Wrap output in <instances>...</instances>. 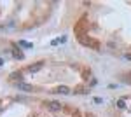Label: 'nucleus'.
I'll return each instance as SVG.
<instances>
[{
    "instance_id": "obj_1",
    "label": "nucleus",
    "mask_w": 131,
    "mask_h": 117,
    "mask_svg": "<svg viewBox=\"0 0 131 117\" xmlns=\"http://www.w3.org/2000/svg\"><path fill=\"white\" fill-rule=\"evenodd\" d=\"M79 40H81V44H84V46H91V47H94V49H100V42H98V40L88 39V37H84V35H79Z\"/></svg>"
},
{
    "instance_id": "obj_2",
    "label": "nucleus",
    "mask_w": 131,
    "mask_h": 117,
    "mask_svg": "<svg viewBox=\"0 0 131 117\" xmlns=\"http://www.w3.org/2000/svg\"><path fill=\"white\" fill-rule=\"evenodd\" d=\"M16 86H18V89H19V91H26V93H30V91H33V86H30V84H26V82H18Z\"/></svg>"
},
{
    "instance_id": "obj_3",
    "label": "nucleus",
    "mask_w": 131,
    "mask_h": 117,
    "mask_svg": "<svg viewBox=\"0 0 131 117\" xmlns=\"http://www.w3.org/2000/svg\"><path fill=\"white\" fill-rule=\"evenodd\" d=\"M46 105H47V108H49V110H52V112L61 110V103H58V101H47Z\"/></svg>"
},
{
    "instance_id": "obj_4",
    "label": "nucleus",
    "mask_w": 131,
    "mask_h": 117,
    "mask_svg": "<svg viewBox=\"0 0 131 117\" xmlns=\"http://www.w3.org/2000/svg\"><path fill=\"white\" fill-rule=\"evenodd\" d=\"M42 67H44V63H37V65H30V67H28V72H31V73H35V72H39V70H42Z\"/></svg>"
},
{
    "instance_id": "obj_5",
    "label": "nucleus",
    "mask_w": 131,
    "mask_h": 117,
    "mask_svg": "<svg viewBox=\"0 0 131 117\" xmlns=\"http://www.w3.org/2000/svg\"><path fill=\"white\" fill-rule=\"evenodd\" d=\"M10 79L12 80H18V82H23V73L21 72H12L10 73Z\"/></svg>"
},
{
    "instance_id": "obj_6",
    "label": "nucleus",
    "mask_w": 131,
    "mask_h": 117,
    "mask_svg": "<svg viewBox=\"0 0 131 117\" xmlns=\"http://www.w3.org/2000/svg\"><path fill=\"white\" fill-rule=\"evenodd\" d=\"M54 93H60V94H68V93H70V89L67 88V86H60V88L54 89Z\"/></svg>"
},
{
    "instance_id": "obj_7",
    "label": "nucleus",
    "mask_w": 131,
    "mask_h": 117,
    "mask_svg": "<svg viewBox=\"0 0 131 117\" xmlns=\"http://www.w3.org/2000/svg\"><path fill=\"white\" fill-rule=\"evenodd\" d=\"M12 56H14L16 59H23V58H25V54H23L21 51H18V49H14V51H12Z\"/></svg>"
},
{
    "instance_id": "obj_8",
    "label": "nucleus",
    "mask_w": 131,
    "mask_h": 117,
    "mask_svg": "<svg viewBox=\"0 0 131 117\" xmlns=\"http://www.w3.org/2000/svg\"><path fill=\"white\" fill-rule=\"evenodd\" d=\"M19 46H21V47H33V44L26 42V40H19Z\"/></svg>"
},
{
    "instance_id": "obj_9",
    "label": "nucleus",
    "mask_w": 131,
    "mask_h": 117,
    "mask_svg": "<svg viewBox=\"0 0 131 117\" xmlns=\"http://www.w3.org/2000/svg\"><path fill=\"white\" fill-rule=\"evenodd\" d=\"M117 107L121 108V110H122V108H126V103H124V100H119V101H117Z\"/></svg>"
},
{
    "instance_id": "obj_10",
    "label": "nucleus",
    "mask_w": 131,
    "mask_h": 117,
    "mask_svg": "<svg viewBox=\"0 0 131 117\" xmlns=\"http://www.w3.org/2000/svg\"><path fill=\"white\" fill-rule=\"evenodd\" d=\"M126 59H131V54H126Z\"/></svg>"
},
{
    "instance_id": "obj_11",
    "label": "nucleus",
    "mask_w": 131,
    "mask_h": 117,
    "mask_svg": "<svg viewBox=\"0 0 131 117\" xmlns=\"http://www.w3.org/2000/svg\"><path fill=\"white\" fill-rule=\"evenodd\" d=\"M2 65H4V59H2V58H0V67H2Z\"/></svg>"
}]
</instances>
